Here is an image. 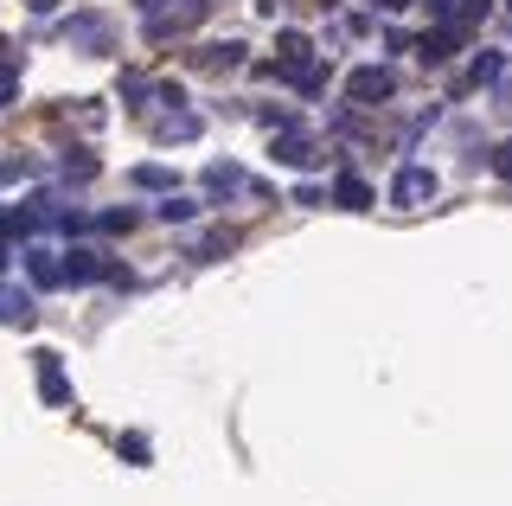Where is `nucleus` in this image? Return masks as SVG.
<instances>
[{"mask_svg":"<svg viewBox=\"0 0 512 506\" xmlns=\"http://www.w3.org/2000/svg\"><path fill=\"white\" fill-rule=\"evenodd\" d=\"M237 58H244V45L231 39V45H205V52H199V65H212V71H218V65H237Z\"/></svg>","mask_w":512,"mask_h":506,"instance_id":"obj_9","label":"nucleus"},{"mask_svg":"<svg viewBox=\"0 0 512 506\" xmlns=\"http://www.w3.org/2000/svg\"><path fill=\"white\" fill-rule=\"evenodd\" d=\"M32 7H39V13H45V7H58V0H32Z\"/></svg>","mask_w":512,"mask_h":506,"instance_id":"obj_17","label":"nucleus"},{"mask_svg":"<svg viewBox=\"0 0 512 506\" xmlns=\"http://www.w3.org/2000/svg\"><path fill=\"white\" fill-rule=\"evenodd\" d=\"M276 161H288V167H314V141H308V135H282V141H276Z\"/></svg>","mask_w":512,"mask_h":506,"instance_id":"obj_7","label":"nucleus"},{"mask_svg":"<svg viewBox=\"0 0 512 506\" xmlns=\"http://www.w3.org/2000/svg\"><path fill=\"white\" fill-rule=\"evenodd\" d=\"M13 90H20V71H13V65H0V103H13Z\"/></svg>","mask_w":512,"mask_h":506,"instance_id":"obj_15","label":"nucleus"},{"mask_svg":"<svg viewBox=\"0 0 512 506\" xmlns=\"http://www.w3.org/2000/svg\"><path fill=\"white\" fill-rule=\"evenodd\" d=\"M333 199H340L346 212H365V205H372V186H365L359 173H340V180H333Z\"/></svg>","mask_w":512,"mask_h":506,"instance_id":"obj_6","label":"nucleus"},{"mask_svg":"<svg viewBox=\"0 0 512 506\" xmlns=\"http://www.w3.org/2000/svg\"><path fill=\"white\" fill-rule=\"evenodd\" d=\"M493 173H506V180H512V141H500V148H493Z\"/></svg>","mask_w":512,"mask_h":506,"instance_id":"obj_16","label":"nucleus"},{"mask_svg":"<svg viewBox=\"0 0 512 506\" xmlns=\"http://www.w3.org/2000/svg\"><path fill=\"white\" fill-rule=\"evenodd\" d=\"M135 186H154L160 193V186H173V173L167 167H135Z\"/></svg>","mask_w":512,"mask_h":506,"instance_id":"obj_14","label":"nucleus"},{"mask_svg":"<svg viewBox=\"0 0 512 506\" xmlns=\"http://www.w3.org/2000/svg\"><path fill=\"white\" fill-rule=\"evenodd\" d=\"M506 109H512V84H506Z\"/></svg>","mask_w":512,"mask_h":506,"instance_id":"obj_18","label":"nucleus"},{"mask_svg":"<svg viewBox=\"0 0 512 506\" xmlns=\"http://www.w3.org/2000/svg\"><path fill=\"white\" fill-rule=\"evenodd\" d=\"M500 71H506V65H500V58H493V52H480L468 77H474V84H500Z\"/></svg>","mask_w":512,"mask_h":506,"instance_id":"obj_11","label":"nucleus"},{"mask_svg":"<svg viewBox=\"0 0 512 506\" xmlns=\"http://www.w3.org/2000/svg\"><path fill=\"white\" fill-rule=\"evenodd\" d=\"M39 391H45V404H71V385H64L58 353H39Z\"/></svg>","mask_w":512,"mask_h":506,"instance_id":"obj_4","label":"nucleus"},{"mask_svg":"<svg viewBox=\"0 0 512 506\" xmlns=\"http://www.w3.org/2000/svg\"><path fill=\"white\" fill-rule=\"evenodd\" d=\"M26 276L39 282V289H58V282H71V276H64V263H58V250H26Z\"/></svg>","mask_w":512,"mask_h":506,"instance_id":"obj_3","label":"nucleus"},{"mask_svg":"<svg viewBox=\"0 0 512 506\" xmlns=\"http://www.w3.org/2000/svg\"><path fill=\"white\" fill-rule=\"evenodd\" d=\"M160 135H173V141H192V135H199V116H173Z\"/></svg>","mask_w":512,"mask_h":506,"instance_id":"obj_13","label":"nucleus"},{"mask_svg":"<svg viewBox=\"0 0 512 506\" xmlns=\"http://www.w3.org/2000/svg\"><path fill=\"white\" fill-rule=\"evenodd\" d=\"M64 39H77V45H103V20H71V26H64Z\"/></svg>","mask_w":512,"mask_h":506,"instance_id":"obj_10","label":"nucleus"},{"mask_svg":"<svg viewBox=\"0 0 512 506\" xmlns=\"http://www.w3.org/2000/svg\"><path fill=\"white\" fill-rule=\"evenodd\" d=\"M397 90V77L391 71H378V65H365V71H352V84H346V97L359 103V109H378L384 97Z\"/></svg>","mask_w":512,"mask_h":506,"instance_id":"obj_1","label":"nucleus"},{"mask_svg":"<svg viewBox=\"0 0 512 506\" xmlns=\"http://www.w3.org/2000/svg\"><path fill=\"white\" fill-rule=\"evenodd\" d=\"M391 199H397V205H423V199H436V173H429V167H404V173L391 180Z\"/></svg>","mask_w":512,"mask_h":506,"instance_id":"obj_2","label":"nucleus"},{"mask_svg":"<svg viewBox=\"0 0 512 506\" xmlns=\"http://www.w3.org/2000/svg\"><path fill=\"white\" fill-rule=\"evenodd\" d=\"M205 186H212V193H237V186H244V167H231V161L205 167Z\"/></svg>","mask_w":512,"mask_h":506,"instance_id":"obj_8","label":"nucleus"},{"mask_svg":"<svg viewBox=\"0 0 512 506\" xmlns=\"http://www.w3.org/2000/svg\"><path fill=\"white\" fill-rule=\"evenodd\" d=\"M0 321H7V327H32V295L7 282V289H0Z\"/></svg>","mask_w":512,"mask_h":506,"instance_id":"obj_5","label":"nucleus"},{"mask_svg":"<svg viewBox=\"0 0 512 506\" xmlns=\"http://www.w3.org/2000/svg\"><path fill=\"white\" fill-rule=\"evenodd\" d=\"M192 212H199V205H192V199H167V205H160V218H167V225H186Z\"/></svg>","mask_w":512,"mask_h":506,"instance_id":"obj_12","label":"nucleus"}]
</instances>
